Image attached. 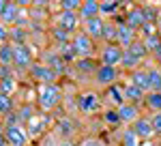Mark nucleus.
<instances>
[{
	"instance_id": "47",
	"label": "nucleus",
	"mask_w": 161,
	"mask_h": 146,
	"mask_svg": "<svg viewBox=\"0 0 161 146\" xmlns=\"http://www.w3.org/2000/svg\"><path fill=\"white\" fill-rule=\"evenodd\" d=\"M0 24H2V20H0Z\"/></svg>"
},
{
	"instance_id": "39",
	"label": "nucleus",
	"mask_w": 161,
	"mask_h": 146,
	"mask_svg": "<svg viewBox=\"0 0 161 146\" xmlns=\"http://www.w3.org/2000/svg\"><path fill=\"white\" fill-rule=\"evenodd\" d=\"M103 121L110 122V125H118V122H120V118H118V112H116V110H105Z\"/></svg>"
},
{
	"instance_id": "26",
	"label": "nucleus",
	"mask_w": 161,
	"mask_h": 146,
	"mask_svg": "<svg viewBox=\"0 0 161 146\" xmlns=\"http://www.w3.org/2000/svg\"><path fill=\"white\" fill-rule=\"evenodd\" d=\"M148 77H150V93H161V69L159 67H150Z\"/></svg>"
},
{
	"instance_id": "32",
	"label": "nucleus",
	"mask_w": 161,
	"mask_h": 146,
	"mask_svg": "<svg viewBox=\"0 0 161 146\" xmlns=\"http://www.w3.org/2000/svg\"><path fill=\"white\" fill-rule=\"evenodd\" d=\"M159 32V28H157V24L155 22H146V24L142 26L140 30H137V36H142V39H146V36H153Z\"/></svg>"
},
{
	"instance_id": "48",
	"label": "nucleus",
	"mask_w": 161,
	"mask_h": 146,
	"mask_svg": "<svg viewBox=\"0 0 161 146\" xmlns=\"http://www.w3.org/2000/svg\"><path fill=\"white\" fill-rule=\"evenodd\" d=\"M4 146H9V144H4Z\"/></svg>"
},
{
	"instance_id": "43",
	"label": "nucleus",
	"mask_w": 161,
	"mask_h": 146,
	"mask_svg": "<svg viewBox=\"0 0 161 146\" xmlns=\"http://www.w3.org/2000/svg\"><path fill=\"white\" fill-rule=\"evenodd\" d=\"M155 62H157V67L161 69V48H159V52L155 54Z\"/></svg>"
},
{
	"instance_id": "18",
	"label": "nucleus",
	"mask_w": 161,
	"mask_h": 146,
	"mask_svg": "<svg viewBox=\"0 0 161 146\" xmlns=\"http://www.w3.org/2000/svg\"><path fill=\"white\" fill-rule=\"evenodd\" d=\"M129 84L142 88L144 93H150V77H148V69H136L129 73Z\"/></svg>"
},
{
	"instance_id": "36",
	"label": "nucleus",
	"mask_w": 161,
	"mask_h": 146,
	"mask_svg": "<svg viewBox=\"0 0 161 146\" xmlns=\"http://www.w3.org/2000/svg\"><path fill=\"white\" fill-rule=\"evenodd\" d=\"M62 11H73V13H80V9H82V2L80 0H62L60 2Z\"/></svg>"
},
{
	"instance_id": "30",
	"label": "nucleus",
	"mask_w": 161,
	"mask_h": 146,
	"mask_svg": "<svg viewBox=\"0 0 161 146\" xmlns=\"http://www.w3.org/2000/svg\"><path fill=\"white\" fill-rule=\"evenodd\" d=\"M120 67L123 69H127V71L131 73V71H136V69H140V60H137L136 56H131L127 49H125V54H123V62H120Z\"/></svg>"
},
{
	"instance_id": "49",
	"label": "nucleus",
	"mask_w": 161,
	"mask_h": 146,
	"mask_svg": "<svg viewBox=\"0 0 161 146\" xmlns=\"http://www.w3.org/2000/svg\"><path fill=\"white\" fill-rule=\"evenodd\" d=\"M0 116H2V114H0Z\"/></svg>"
},
{
	"instance_id": "4",
	"label": "nucleus",
	"mask_w": 161,
	"mask_h": 146,
	"mask_svg": "<svg viewBox=\"0 0 161 146\" xmlns=\"http://www.w3.org/2000/svg\"><path fill=\"white\" fill-rule=\"evenodd\" d=\"M123 54H125V49L120 48V45H116V43H105L99 52V62L105 65V67H118V65L123 62Z\"/></svg>"
},
{
	"instance_id": "38",
	"label": "nucleus",
	"mask_w": 161,
	"mask_h": 146,
	"mask_svg": "<svg viewBox=\"0 0 161 146\" xmlns=\"http://www.w3.org/2000/svg\"><path fill=\"white\" fill-rule=\"evenodd\" d=\"M7 43H11V28L0 24V45H7Z\"/></svg>"
},
{
	"instance_id": "35",
	"label": "nucleus",
	"mask_w": 161,
	"mask_h": 146,
	"mask_svg": "<svg viewBox=\"0 0 161 146\" xmlns=\"http://www.w3.org/2000/svg\"><path fill=\"white\" fill-rule=\"evenodd\" d=\"M24 39H26V30L22 28V26H19V28H17V26H13V28H11V43H13V45L24 43Z\"/></svg>"
},
{
	"instance_id": "5",
	"label": "nucleus",
	"mask_w": 161,
	"mask_h": 146,
	"mask_svg": "<svg viewBox=\"0 0 161 146\" xmlns=\"http://www.w3.org/2000/svg\"><path fill=\"white\" fill-rule=\"evenodd\" d=\"M4 135H7V144L9 146H28V142H30V135H28L26 125L4 127Z\"/></svg>"
},
{
	"instance_id": "19",
	"label": "nucleus",
	"mask_w": 161,
	"mask_h": 146,
	"mask_svg": "<svg viewBox=\"0 0 161 146\" xmlns=\"http://www.w3.org/2000/svg\"><path fill=\"white\" fill-rule=\"evenodd\" d=\"M45 122H47V116H45V114H37L32 121L26 125L28 135H30V138H35V140H37V138H41V135L45 133Z\"/></svg>"
},
{
	"instance_id": "42",
	"label": "nucleus",
	"mask_w": 161,
	"mask_h": 146,
	"mask_svg": "<svg viewBox=\"0 0 161 146\" xmlns=\"http://www.w3.org/2000/svg\"><path fill=\"white\" fill-rule=\"evenodd\" d=\"M7 144V135H4V125L0 122V146Z\"/></svg>"
},
{
	"instance_id": "15",
	"label": "nucleus",
	"mask_w": 161,
	"mask_h": 146,
	"mask_svg": "<svg viewBox=\"0 0 161 146\" xmlns=\"http://www.w3.org/2000/svg\"><path fill=\"white\" fill-rule=\"evenodd\" d=\"M118 112V118L123 125H133V122L140 118V105H133V103H127L125 101L120 108L116 110Z\"/></svg>"
},
{
	"instance_id": "11",
	"label": "nucleus",
	"mask_w": 161,
	"mask_h": 146,
	"mask_svg": "<svg viewBox=\"0 0 161 146\" xmlns=\"http://www.w3.org/2000/svg\"><path fill=\"white\" fill-rule=\"evenodd\" d=\"M125 24L129 26V28H133V30H140L142 26L146 24V17H144V11H142V4H136V7H131V11L125 13Z\"/></svg>"
},
{
	"instance_id": "6",
	"label": "nucleus",
	"mask_w": 161,
	"mask_h": 146,
	"mask_svg": "<svg viewBox=\"0 0 161 146\" xmlns=\"http://www.w3.org/2000/svg\"><path fill=\"white\" fill-rule=\"evenodd\" d=\"M80 15L73 11H60L56 15V26L64 30V32H69V35H75L77 32V28H80Z\"/></svg>"
},
{
	"instance_id": "23",
	"label": "nucleus",
	"mask_w": 161,
	"mask_h": 146,
	"mask_svg": "<svg viewBox=\"0 0 161 146\" xmlns=\"http://www.w3.org/2000/svg\"><path fill=\"white\" fill-rule=\"evenodd\" d=\"M144 105H146L153 114H155V112H161V93H146Z\"/></svg>"
},
{
	"instance_id": "12",
	"label": "nucleus",
	"mask_w": 161,
	"mask_h": 146,
	"mask_svg": "<svg viewBox=\"0 0 161 146\" xmlns=\"http://www.w3.org/2000/svg\"><path fill=\"white\" fill-rule=\"evenodd\" d=\"M105 22L108 20H103V17H95V20H90V22H84V32H86L92 41H101L103 39V30H105Z\"/></svg>"
},
{
	"instance_id": "44",
	"label": "nucleus",
	"mask_w": 161,
	"mask_h": 146,
	"mask_svg": "<svg viewBox=\"0 0 161 146\" xmlns=\"http://www.w3.org/2000/svg\"><path fill=\"white\" fill-rule=\"evenodd\" d=\"M7 7H9V2H7V0H0V15L4 13V9H7Z\"/></svg>"
},
{
	"instance_id": "16",
	"label": "nucleus",
	"mask_w": 161,
	"mask_h": 146,
	"mask_svg": "<svg viewBox=\"0 0 161 146\" xmlns=\"http://www.w3.org/2000/svg\"><path fill=\"white\" fill-rule=\"evenodd\" d=\"M105 101H108L114 110H118L125 103V86L114 84V86H110V88H105Z\"/></svg>"
},
{
	"instance_id": "29",
	"label": "nucleus",
	"mask_w": 161,
	"mask_h": 146,
	"mask_svg": "<svg viewBox=\"0 0 161 146\" xmlns=\"http://www.w3.org/2000/svg\"><path fill=\"white\" fill-rule=\"evenodd\" d=\"M144 41V45H146V49H148V54H157L161 48V35L157 32V35H153V36H146V39H142Z\"/></svg>"
},
{
	"instance_id": "31",
	"label": "nucleus",
	"mask_w": 161,
	"mask_h": 146,
	"mask_svg": "<svg viewBox=\"0 0 161 146\" xmlns=\"http://www.w3.org/2000/svg\"><path fill=\"white\" fill-rule=\"evenodd\" d=\"M116 35H118V24H114V22H105V30H103V39H105V43H116Z\"/></svg>"
},
{
	"instance_id": "8",
	"label": "nucleus",
	"mask_w": 161,
	"mask_h": 146,
	"mask_svg": "<svg viewBox=\"0 0 161 146\" xmlns=\"http://www.w3.org/2000/svg\"><path fill=\"white\" fill-rule=\"evenodd\" d=\"M99 108H101V97L97 93H92V90H86V93H82L77 97V110L82 114H92Z\"/></svg>"
},
{
	"instance_id": "21",
	"label": "nucleus",
	"mask_w": 161,
	"mask_h": 146,
	"mask_svg": "<svg viewBox=\"0 0 161 146\" xmlns=\"http://www.w3.org/2000/svg\"><path fill=\"white\" fill-rule=\"evenodd\" d=\"M120 9V2L118 0H105V2H99V13L101 17L105 15V17H114L116 13Z\"/></svg>"
},
{
	"instance_id": "3",
	"label": "nucleus",
	"mask_w": 161,
	"mask_h": 146,
	"mask_svg": "<svg viewBox=\"0 0 161 146\" xmlns=\"http://www.w3.org/2000/svg\"><path fill=\"white\" fill-rule=\"evenodd\" d=\"M32 65H35L32 52H30V48H28L26 43L13 45V67H15L17 71H30Z\"/></svg>"
},
{
	"instance_id": "40",
	"label": "nucleus",
	"mask_w": 161,
	"mask_h": 146,
	"mask_svg": "<svg viewBox=\"0 0 161 146\" xmlns=\"http://www.w3.org/2000/svg\"><path fill=\"white\" fill-rule=\"evenodd\" d=\"M41 146H60V142L54 138V133H45V138H43Z\"/></svg>"
},
{
	"instance_id": "10",
	"label": "nucleus",
	"mask_w": 161,
	"mask_h": 146,
	"mask_svg": "<svg viewBox=\"0 0 161 146\" xmlns=\"http://www.w3.org/2000/svg\"><path fill=\"white\" fill-rule=\"evenodd\" d=\"M28 73H30L32 77H37L41 84H56V77H58V73L54 71V69H50V67H45L43 62H35L32 69Z\"/></svg>"
},
{
	"instance_id": "22",
	"label": "nucleus",
	"mask_w": 161,
	"mask_h": 146,
	"mask_svg": "<svg viewBox=\"0 0 161 146\" xmlns=\"http://www.w3.org/2000/svg\"><path fill=\"white\" fill-rule=\"evenodd\" d=\"M15 90H17V82H15V77H13V75L0 77V95H7V97H11Z\"/></svg>"
},
{
	"instance_id": "24",
	"label": "nucleus",
	"mask_w": 161,
	"mask_h": 146,
	"mask_svg": "<svg viewBox=\"0 0 161 146\" xmlns=\"http://www.w3.org/2000/svg\"><path fill=\"white\" fill-rule=\"evenodd\" d=\"M0 67H13V43L0 45Z\"/></svg>"
},
{
	"instance_id": "45",
	"label": "nucleus",
	"mask_w": 161,
	"mask_h": 146,
	"mask_svg": "<svg viewBox=\"0 0 161 146\" xmlns=\"http://www.w3.org/2000/svg\"><path fill=\"white\" fill-rule=\"evenodd\" d=\"M60 146H75L71 140H60Z\"/></svg>"
},
{
	"instance_id": "37",
	"label": "nucleus",
	"mask_w": 161,
	"mask_h": 146,
	"mask_svg": "<svg viewBox=\"0 0 161 146\" xmlns=\"http://www.w3.org/2000/svg\"><path fill=\"white\" fill-rule=\"evenodd\" d=\"M150 125H153V129H155V135H161V112H155V114H150Z\"/></svg>"
},
{
	"instance_id": "20",
	"label": "nucleus",
	"mask_w": 161,
	"mask_h": 146,
	"mask_svg": "<svg viewBox=\"0 0 161 146\" xmlns=\"http://www.w3.org/2000/svg\"><path fill=\"white\" fill-rule=\"evenodd\" d=\"M146 99V93L142 88H137L133 84H125V101L127 103H133V105H142Z\"/></svg>"
},
{
	"instance_id": "17",
	"label": "nucleus",
	"mask_w": 161,
	"mask_h": 146,
	"mask_svg": "<svg viewBox=\"0 0 161 146\" xmlns=\"http://www.w3.org/2000/svg\"><path fill=\"white\" fill-rule=\"evenodd\" d=\"M80 22L84 24V22H90V20H95V17H101L99 13V2L97 0H84L82 2V9H80Z\"/></svg>"
},
{
	"instance_id": "28",
	"label": "nucleus",
	"mask_w": 161,
	"mask_h": 146,
	"mask_svg": "<svg viewBox=\"0 0 161 146\" xmlns=\"http://www.w3.org/2000/svg\"><path fill=\"white\" fill-rule=\"evenodd\" d=\"M97 67H99V65H95L92 58H80V60H75V69H80L82 73H92V75H95Z\"/></svg>"
},
{
	"instance_id": "41",
	"label": "nucleus",
	"mask_w": 161,
	"mask_h": 146,
	"mask_svg": "<svg viewBox=\"0 0 161 146\" xmlns=\"http://www.w3.org/2000/svg\"><path fill=\"white\" fill-rule=\"evenodd\" d=\"M77 146H105L101 140H97V138H86V140H82Z\"/></svg>"
},
{
	"instance_id": "1",
	"label": "nucleus",
	"mask_w": 161,
	"mask_h": 146,
	"mask_svg": "<svg viewBox=\"0 0 161 146\" xmlns=\"http://www.w3.org/2000/svg\"><path fill=\"white\" fill-rule=\"evenodd\" d=\"M62 101V90L60 84H39L37 88V105L43 114L56 110Z\"/></svg>"
},
{
	"instance_id": "25",
	"label": "nucleus",
	"mask_w": 161,
	"mask_h": 146,
	"mask_svg": "<svg viewBox=\"0 0 161 146\" xmlns=\"http://www.w3.org/2000/svg\"><path fill=\"white\" fill-rule=\"evenodd\" d=\"M127 52H129L131 56H136L140 62H142L144 58H146V56H148V49H146V45H144V41H142V39H137V41H136V43H133V45H131L129 49H127Z\"/></svg>"
},
{
	"instance_id": "2",
	"label": "nucleus",
	"mask_w": 161,
	"mask_h": 146,
	"mask_svg": "<svg viewBox=\"0 0 161 146\" xmlns=\"http://www.w3.org/2000/svg\"><path fill=\"white\" fill-rule=\"evenodd\" d=\"M71 45H73L75 54L80 56V58H92L95 56V52H97V45H95V41L90 39V36L84 32V30H77L71 39Z\"/></svg>"
},
{
	"instance_id": "46",
	"label": "nucleus",
	"mask_w": 161,
	"mask_h": 146,
	"mask_svg": "<svg viewBox=\"0 0 161 146\" xmlns=\"http://www.w3.org/2000/svg\"><path fill=\"white\" fill-rule=\"evenodd\" d=\"M157 28H159V35H161V13H159V20H157Z\"/></svg>"
},
{
	"instance_id": "27",
	"label": "nucleus",
	"mask_w": 161,
	"mask_h": 146,
	"mask_svg": "<svg viewBox=\"0 0 161 146\" xmlns=\"http://www.w3.org/2000/svg\"><path fill=\"white\" fill-rule=\"evenodd\" d=\"M142 144V140L136 135V131L129 127V129H125L123 135H120V146H140Z\"/></svg>"
},
{
	"instance_id": "7",
	"label": "nucleus",
	"mask_w": 161,
	"mask_h": 146,
	"mask_svg": "<svg viewBox=\"0 0 161 146\" xmlns=\"http://www.w3.org/2000/svg\"><path fill=\"white\" fill-rule=\"evenodd\" d=\"M118 77V69L116 67H105V65H99L97 71H95V84L101 86V88H110V86L118 84L116 82Z\"/></svg>"
},
{
	"instance_id": "9",
	"label": "nucleus",
	"mask_w": 161,
	"mask_h": 146,
	"mask_svg": "<svg viewBox=\"0 0 161 146\" xmlns=\"http://www.w3.org/2000/svg\"><path fill=\"white\" fill-rule=\"evenodd\" d=\"M137 39V32L133 28H129V26L125 24V22H118V35H116V45H120L123 49H129L133 43H136Z\"/></svg>"
},
{
	"instance_id": "34",
	"label": "nucleus",
	"mask_w": 161,
	"mask_h": 146,
	"mask_svg": "<svg viewBox=\"0 0 161 146\" xmlns=\"http://www.w3.org/2000/svg\"><path fill=\"white\" fill-rule=\"evenodd\" d=\"M58 131L64 135V140H69V135H73V122L69 121V118H62L58 122Z\"/></svg>"
},
{
	"instance_id": "33",
	"label": "nucleus",
	"mask_w": 161,
	"mask_h": 146,
	"mask_svg": "<svg viewBox=\"0 0 161 146\" xmlns=\"http://www.w3.org/2000/svg\"><path fill=\"white\" fill-rule=\"evenodd\" d=\"M0 114H2V116L13 114V99L7 97V95H0Z\"/></svg>"
},
{
	"instance_id": "13",
	"label": "nucleus",
	"mask_w": 161,
	"mask_h": 146,
	"mask_svg": "<svg viewBox=\"0 0 161 146\" xmlns=\"http://www.w3.org/2000/svg\"><path fill=\"white\" fill-rule=\"evenodd\" d=\"M0 20H2V24L9 26V28H11V26H17L22 22V7H19L17 2H9V7L0 15Z\"/></svg>"
},
{
	"instance_id": "14",
	"label": "nucleus",
	"mask_w": 161,
	"mask_h": 146,
	"mask_svg": "<svg viewBox=\"0 0 161 146\" xmlns=\"http://www.w3.org/2000/svg\"><path fill=\"white\" fill-rule=\"evenodd\" d=\"M131 129L136 131V135L144 142V140H150L153 135H155V129H153V125H150V118L148 116H140L133 125H131Z\"/></svg>"
}]
</instances>
